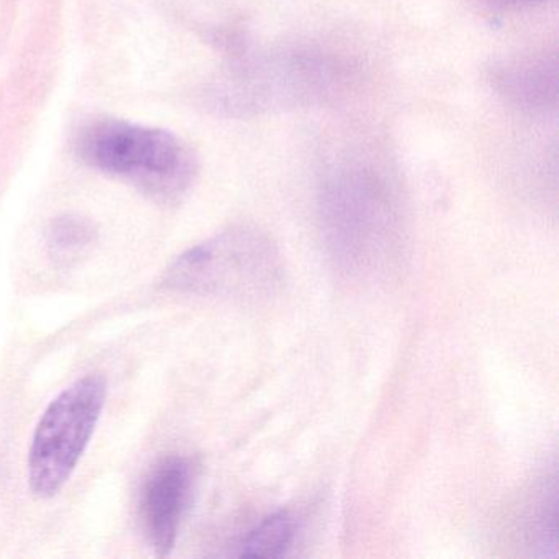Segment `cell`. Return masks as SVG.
I'll return each mask as SVG.
<instances>
[{
  "instance_id": "1",
  "label": "cell",
  "mask_w": 559,
  "mask_h": 559,
  "mask_svg": "<svg viewBox=\"0 0 559 559\" xmlns=\"http://www.w3.org/2000/svg\"><path fill=\"white\" fill-rule=\"evenodd\" d=\"M319 225L330 260L356 280L385 276L404 253V215L397 191L372 166H343L323 181Z\"/></svg>"
},
{
  "instance_id": "2",
  "label": "cell",
  "mask_w": 559,
  "mask_h": 559,
  "mask_svg": "<svg viewBox=\"0 0 559 559\" xmlns=\"http://www.w3.org/2000/svg\"><path fill=\"white\" fill-rule=\"evenodd\" d=\"M76 150L93 168L129 179L163 201L181 198L194 178L191 153L165 130L94 120L78 133Z\"/></svg>"
},
{
  "instance_id": "3",
  "label": "cell",
  "mask_w": 559,
  "mask_h": 559,
  "mask_svg": "<svg viewBox=\"0 0 559 559\" xmlns=\"http://www.w3.org/2000/svg\"><path fill=\"white\" fill-rule=\"evenodd\" d=\"M166 283L185 293L260 302L283 283V261L266 234L241 225L182 254Z\"/></svg>"
},
{
  "instance_id": "4",
  "label": "cell",
  "mask_w": 559,
  "mask_h": 559,
  "mask_svg": "<svg viewBox=\"0 0 559 559\" xmlns=\"http://www.w3.org/2000/svg\"><path fill=\"white\" fill-rule=\"evenodd\" d=\"M106 397V378L90 374L48 405L28 451V487L37 499H51L64 489L96 431Z\"/></svg>"
},
{
  "instance_id": "5",
  "label": "cell",
  "mask_w": 559,
  "mask_h": 559,
  "mask_svg": "<svg viewBox=\"0 0 559 559\" xmlns=\"http://www.w3.org/2000/svg\"><path fill=\"white\" fill-rule=\"evenodd\" d=\"M194 469L185 456H166L146 474L140 489L139 515L143 533L158 556H168L188 510Z\"/></svg>"
},
{
  "instance_id": "6",
  "label": "cell",
  "mask_w": 559,
  "mask_h": 559,
  "mask_svg": "<svg viewBox=\"0 0 559 559\" xmlns=\"http://www.w3.org/2000/svg\"><path fill=\"white\" fill-rule=\"evenodd\" d=\"M500 91L516 104L530 107H545L555 99L556 68L548 61H522L520 64L500 71Z\"/></svg>"
},
{
  "instance_id": "7",
  "label": "cell",
  "mask_w": 559,
  "mask_h": 559,
  "mask_svg": "<svg viewBox=\"0 0 559 559\" xmlns=\"http://www.w3.org/2000/svg\"><path fill=\"white\" fill-rule=\"evenodd\" d=\"M296 536V520L286 510L261 520L241 545V558L274 559L286 555Z\"/></svg>"
},
{
  "instance_id": "8",
  "label": "cell",
  "mask_w": 559,
  "mask_h": 559,
  "mask_svg": "<svg viewBox=\"0 0 559 559\" xmlns=\"http://www.w3.org/2000/svg\"><path fill=\"white\" fill-rule=\"evenodd\" d=\"M96 238V228L90 221L78 215H63L51 222L48 228V254L55 263L68 266L84 257Z\"/></svg>"
},
{
  "instance_id": "9",
  "label": "cell",
  "mask_w": 559,
  "mask_h": 559,
  "mask_svg": "<svg viewBox=\"0 0 559 559\" xmlns=\"http://www.w3.org/2000/svg\"><path fill=\"white\" fill-rule=\"evenodd\" d=\"M556 520H558V489L556 477H548L533 499L532 510L526 520V535L530 548L543 558L556 556Z\"/></svg>"
},
{
  "instance_id": "10",
  "label": "cell",
  "mask_w": 559,
  "mask_h": 559,
  "mask_svg": "<svg viewBox=\"0 0 559 559\" xmlns=\"http://www.w3.org/2000/svg\"><path fill=\"white\" fill-rule=\"evenodd\" d=\"M487 4L499 11H519V9H532L545 4L548 0H486Z\"/></svg>"
}]
</instances>
